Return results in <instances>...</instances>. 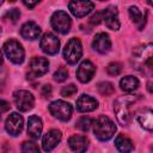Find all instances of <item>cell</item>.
Returning <instances> with one entry per match:
<instances>
[{"instance_id": "1", "label": "cell", "mask_w": 153, "mask_h": 153, "mask_svg": "<svg viewBox=\"0 0 153 153\" xmlns=\"http://www.w3.org/2000/svg\"><path fill=\"white\" fill-rule=\"evenodd\" d=\"M131 65L143 75L153 76V43L136 47L133 51Z\"/></svg>"}, {"instance_id": "2", "label": "cell", "mask_w": 153, "mask_h": 153, "mask_svg": "<svg viewBox=\"0 0 153 153\" xmlns=\"http://www.w3.org/2000/svg\"><path fill=\"white\" fill-rule=\"evenodd\" d=\"M137 98H139L137 96L127 94V96H122L117 98V100L115 102L114 110H115L117 121L122 126H128L130 121V106L137 100Z\"/></svg>"}, {"instance_id": "3", "label": "cell", "mask_w": 153, "mask_h": 153, "mask_svg": "<svg viewBox=\"0 0 153 153\" xmlns=\"http://www.w3.org/2000/svg\"><path fill=\"white\" fill-rule=\"evenodd\" d=\"M93 133L98 140L108 141L115 135L116 126L108 116L102 115L96 120V122L93 124Z\"/></svg>"}, {"instance_id": "4", "label": "cell", "mask_w": 153, "mask_h": 153, "mask_svg": "<svg viewBox=\"0 0 153 153\" xmlns=\"http://www.w3.org/2000/svg\"><path fill=\"white\" fill-rule=\"evenodd\" d=\"M4 54L6 55V57L16 63V65H20L23 63L24 59H25V51H24V48L23 45L16 41V39H8L4 43Z\"/></svg>"}, {"instance_id": "5", "label": "cell", "mask_w": 153, "mask_h": 153, "mask_svg": "<svg viewBox=\"0 0 153 153\" xmlns=\"http://www.w3.org/2000/svg\"><path fill=\"white\" fill-rule=\"evenodd\" d=\"M82 55V45L78 38H71L63 49V59L69 65L76 63Z\"/></svg>"}, {"instance_id": "6", "label": "cell", "mask_w": 153, "mask_h": 153, "mask_svg": "<svg viewBox=\"0 0 153 153\" xmlns=\"http://www.w3.org/2000/svg\"><path fill=\"white\" fill-rule=\"evenodd\" d=\"M50 23L51 26L55 31L65 35L69 31L71 25H72V20L69 18V16L65 12V11H56L53 13L51 18H50Z\"/></svg>"}, {"instance_id": "7", "label": "cell", "mask_w": 153, "mask_h": 153, "mask_svg": "<svg viewBox=\"0 0 153 153\" xmlns=\"http://www.w3.org/2000/svg\"><path fill=\"white\" fill-rule=\"evenodd\" d=\"M49 111L55 118L60 121H68L72 116L73 109H72V105L65 100H55L50 103Z\"/></svg>"}, {"instance_id": "8", "label": "cell", "mask_w": 153, "mask_h": 153, "mask_svg": "<svg viewBox=\"0 0 153 153\" xmlns=\"http://www.w3.org/2000/svg\"><path fill=\"white\" fill-rule=\"evenodd\" d=\"M13 100L18 110L20 111H29L33 108L35 98L32 93L25 90H18L13 93Z\"/></svg>"}, {"instance_id": "9", "label": "cell", "mask_w": 153, "mask_h": 153, "mask_svg": "<svg viewBox=\"0 0 153 153\" xmlns=\"http://www.w3.org/2000/svg\"><path fill=\"white\" fill-rule=\"evenodd\" d=\"M48 68H49V62L45 57H33L29 65L27 78L30 79L39 78L48 72Z\"/></svg>"}, {"instance_id": "10", "label": "cell", "mask_w": 153, "mask_h": 153, "mask_svg": "<svg viewBox=\"0 0 153 153\" xmlns=\"http://www.w3.org/2000/svg\"><path fill=\"white\" fill-rule=\"evenodd\" d=\"M39 44H41V49L48 55H55L60 49V41L51 32L44 33L41 38Z\"/></svg>"}, {"instance_id": "11", "label": "cell", "mask_w": 153, "mask_h": 153, "mask_svg": "<svg viewBox=\"0 0 153 153\" xmlns=\"http://www.w3.org/2000/svg\"><path fill=\"white\" fill-rule=\"evenodd\" d=\"M69 11L72 12L73 16H75L76 18H82L85 16H87L88 13H91V11L93 10L94 5L91 1L84 0V1H69L68 4Z\"/></svg>"}, {"instance_id": "12", "label": "cell", "mask_w": 153, "mask_h": 153, "mask_svg": "<svg viewBox=\"0 0 153 153\" xmlns=\"http://www.w3.org/2000/svg\"><path fill=\"white\" fill-rule=\"evenodd\" d=\"M23 124H24V120H23L22 115H19L18 112H12L6 120L5 128H6L8 134H11L13 136H17L22 133Z\"/></svg>"}, {"instance_id": "13", "label": "cell", "mask_w": 153, "mask_h": 153, "mask_svg": "<svg viewBox=\"0 0 153 153\" xmlns=\"http://www.w3.org/2000/svg\"><path fill=\"white\" fill-rule=\"evenodd\" d=\"M94 72H96L94 65L91 61L85 60L79 65L76 69V78L80 82H88L93 78Z\"/></svg>"}, {"instance_id": "14", "label": "cell", "mask_w": 153, "mask_h": 153, "mask_svg": "<svg viewBox=\"0 0 153 153\" xmlns=\"http://www.w3.org/2000/svg\"><path fill=\"white\" fill-rule=\"evenodd\" d=\"M62 139V134L59 129H51L49 130L44 136H43V140H42V146H43V149L45 152H50L53 151L61 141Z\"/></svg>"}, {"instance_id": "15", "label": "cell", "mask_w": 153, "mask_h": 153, "mask_svg": "<svg viewBox=\"0 0 153 153\" xmlns=\"http://www.w3.org/2000/svg\"><path fill=\"white\" fill-rule=\"evenodd\" d=\"M103 20L105 22V25L111 30H118L121 24L118 19V12L117 8L114 6H109L103 11Z\"/></svg>"}, {"instance_id": "16", "label": "cell", "mask_w": 153, "mask_h": 153, "mask_svg": "<svg viewBox=\"0 0 153 153\" xmlns=\"http://www.w3.org/2000/svg\"><path fill=\"white\" fill-rule=\"evenodd\" d=\"M92 47L96 51H98L100 54H106L111 49V39H110L109 35L105 32L97 33L93 38Z\"/></svg>"}, {"instance_id": "17", "label": "cell", "mask_w": 153, "mask_h": 153, "mask_svg": "<svg viewBox=\"0 0 153 153\" xmlns=\"http://www.w3.org/2000/svg\"><path fill=\"white\" fill-rule=\"evenodd\" d=\"M20 35L25 39L35 41L41 35V27L35 22H26L20 27Z\"/></svg>"}, {"instance_id": "18", "label": "cell", "mask_w": 153, "mask_h": 153, "mask_svg": "<svg viewBox=\"0 0 153 153\" xmlns=\"http://www.w3.org/2000/svg\"><path fill=\"white\" fill-rule=\"evenodd\" d=\"M97 106H98V102L96 100V98L87 96V94L80 96L76 100V110L80 112L93 111L94 109H97Z\"/></svg>"}, {"instance_id": "19", "label": "cell", "mask_w": 153, "mask_h": 153, "mask_svg": "<svg viewBox=\"0 0 153 153\" xmlns=\"http://www.w3.org/2000/svg\"><path fill=\"white\" fill-rule=\"evenodd\" d=\"M42 129H43L42 120L36 115L30 116L27 120V134H29V136L32 137L33 140H37L42 134Z\"/></svg>"}, {"instance_id": "20", "label": "cell", "mask_w": 153, "mask_h": 153, "mask_svg": "<svg viewBox=\"0 0 153 153\" xmlns=\"http://www.w3.org/2000/svg\"><path fill=\"white\" fill-rule=\"evenodd\" d=\"M68 146L75 153H85L88 147V140L84 135H73L68 139Z\"/></svg>"}, {"instance_id": "21", "label": "cell", "mask_w": 153, "mask_h": 153, "mask_svg": "<svg viewBox=\"0 0 153 153\" xmlns=\"http://www.w3.org/2000/svg\"><path fill=\"white\" fill-rule=\"evenodd\" d=\"M137 122L140 126L149 131H153V110L152 109H142L137 112Z\"/></svg>"}, {"instance_id": "22", "label": "cell", "mask_w": 153, "mask_h": 153, "mask_svg": "<svg viewBox=\"0 0 153 153\" xmlns=\"http://www.w3.org/2000/svg\"><path fill=\"white\" fill-rule=\"evenodd\" d=\"M115 146H116L117 151L121 152V153H131V151L134 149L133 141L124 134H118L116 136Z\"/></svg>"}, {"instance_id": "23", "label": "cell", "mask_w": 153, "mask_h": 153, "mask_svg": "<svg viewBox=\"0 0 153 153\" xmlns=\"http://www.w3.org/2000/svg\"><path fill=\"white\" fill-rule=\"evenodd\" d=\"M129 16H130L133 23L136 25V27L139 30H142L145 24H146V16H143L142 12L136 6H130L129 7Z\"/></svg>"}, {"instance_id": "24", "label": "cell", "mask_w": 153, "mask_h": 153, "mask_svg": "<svg viewBox=\"0 0 153 153\" xmlns=\"http://www.w3.org/2000/svg\"><path fill=\"white\" fill-rule=\"evenodd\" d=\"M120 86H121V90L124 92H133L139 87V80L133 75H127L121 79Z\"/></svg>"}, {"instance_id": "25", "label": "cell", "mask_w": 153, "mask_h": 153, "mask_svg": "<svg viewBox=\"0 0 153 153\" xmlns=\"http://www.w3.org/2000/svg\"><path fill=\"white\" fill-rule=\"evenodd\" d=\"M98 91L103 96H110V94H112L115 92V87H114V85L111 82L103 81V82L98 84Z\"/></svg>"}, {"instance_id": "26", "label": "cell", "mask_w": 153, "mask_h": 153, "mask_svg": "<svg viewBox=\"0 0 153 153\" xmlns=\"http://www.w3.org/2000/svg\"><path fill=\"white\" fill-rule=\"evenodd\" d=\"M92 118L87 117V116H82L76 121V128L82 130V131H87L90 129V127L92 126Z\"/></svg>"}, {"instance_id": "27", "label": "cell", "mask_w": 153, "mask_h": 153, "mask_svg": "<svg viewBox=\"0 0 153 153\" xmlns=\"http://www.w3.org/2000/svg\"><path fill=\"white\" fill-rule=\"evenodd\" d=\"M22 153H41L38 146L32 141H25L22 145Z\"/></svg>"}, {"instance_id": "28", "label": "cell", "mask_w": 153, "mask_h": 153, "mask_svg": "<svg viewBox=\"0 0 153 153\" xmlns=\"http://www.w3.org/2000/svg\"><path fill=\"white\" fill-rule=\"evenodd\" d=\"M67 78H68V72H67V69H66L65 67L59 68V69L54 73V80L57 81V82H62V81H65Z\"/></svg>"}, {"instance_id": "29", "label": "cell", "mask_w": 153, "mask_h": 153, "mask_svg": "<svg viewBox=\"0 0 153 153\" xmlns=\"http://www.w3.org/2000/svg\"><path fill=\"white\" fill-rule=\"evenodd\" d=\"M121 71H122V67H121V65L118 62H111L106 67V72L110 75H115L116 76V75H118L121 73Z\"/></svg>"}, {"instance_id": "30", "label": "cell", "mask_w": 153, "mask_h": 153, "mask_svg": "<svg viewBox=\"0 0 153 153\" xmlns=\"http://www.w3.org/2000/svg\"><path fill=\"white\" fill-rule=\"evenodd\" d=\"M76 91H78L76 86H75L74 84H69V85L62 87V90H61V94H62L63 97H71V96H73L74 93H76Z\"/></svg>"}, {"instance_id": "31", "label": "cell", "mask_w": 153, "mask_h": 153, "mask_svg": "<svg viewBox=\"0 0 153 153\" xmlns=\"http://www.w3.org/2000/svg\"><path fill=\"white\" fill-rule=\"evenodd\" d=\"M6 17H7L12 23H17V20H18L19 17H20V12H19V10H17V8H12V10H10V11L6 13Z\"/></svg>"}, {"instance_id": "32", "label": "cell", "mask_w": 153, "mask_h": 153, "mask_svg": "<svg viewBox=\"0 0 153 153\" xmlns=\"http://www.w3.org/2000/svg\"><path fill=\"white\" fill-rule=\"evenodd\" d=\"M103 20V12H98L91 17V23L92 24H99Z\"/></svg>"}, {"instance_id": "33", "label": "cell", "mask_w": 153, "mask_h": 153, "mask_svg": "<svg viewBox=\"0 0 153 153\" xmlns=\"http://www.w3.org/2000/svg\"><path fill=\"white\" fill-rule=\"evenodd\" d=\"M42 96L44 97H50L51 96V86L50 85H44L42 88Z\"/></svg>"}, {"instance_id": "34", "label": "cell", "mask_w": 153, "mask_h": 153, "mask_svg": "<svg viewBox=\"0 0 153 153\" xmlns=\"http://www.w3.org/2000/svg\"><path fill=\"white\" fill-rule=\"evenodd\" d=\"M37 4H38V1H33V2H31V1H24V5H25V6H27L29 8L35 7Z\"/></svg>"}, {"instance_id": "35", "label": "cell", "mask_w": 153, "mask_h": 153, "mask_svg": "<svg viewBox=\"0 0 153 153\" xmlns=\"http://www.w3.org/2000/svg\"><path fill=\"white\" fill-rule=\"evenodd\" d=\"M1 105H2V110H1L2 112H5V111L10 108V105H8V103H7L6 100H1Z\"/></svg>"}, {"instance_id": "36", "label": "cell", "mask_w": 153, "mask_h": 153, "mask_svg": "<svg viewBox=\"0 0 153 153\" xmlns=\"http://www.w3.org/2000/svg\"><path fill=\"white\" fill-rule=\"evenodd\" d=\"M147 90L149 93H153V81H148L147 82Z\"/></svg>"}, {"instance_id": "37", "label": "cell", "mask_w": 153, "mask_h": 153, "mask_svg": "<svg viewBox=\"0 0 153 153\" xmlns=\"http://www.w3.org/2000/svg\"><path fill=\"white\" fill-rule=\"evenodd\" d=\"M148 4H149V5H152V6H153V1H148Z\"/></svg>"}]
</instances>
